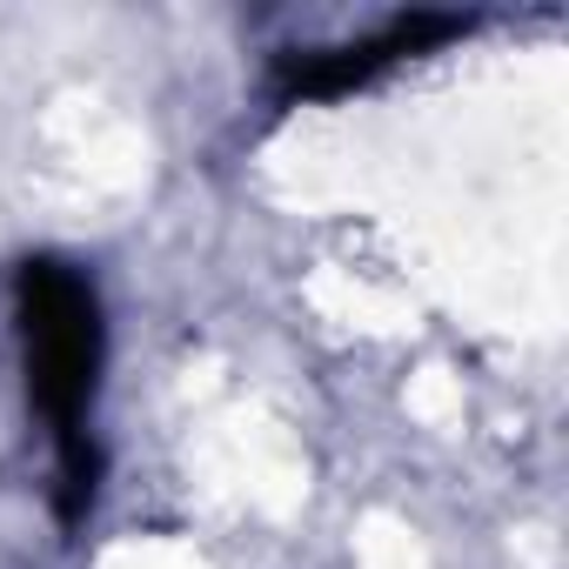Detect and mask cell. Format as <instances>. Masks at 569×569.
Segmentation results:
<instances>
[{"label":"cell","instance_id":"6da1fadb","mask_svg":"<svg viewBox=\"0 0 569 569\" xmlns=\"http://www.w3.org/2000/svg\"><path fill=\"white\" fill-rule=\"evenodd\" d=\"M14 322H21V362H28V402L48 422L54 462H61V502L81 516L94 502V396H101V302L94 281L68 261H28L14 274Z\"/></svg>","mask_w":569,"mask_h":569}]
</instances>
